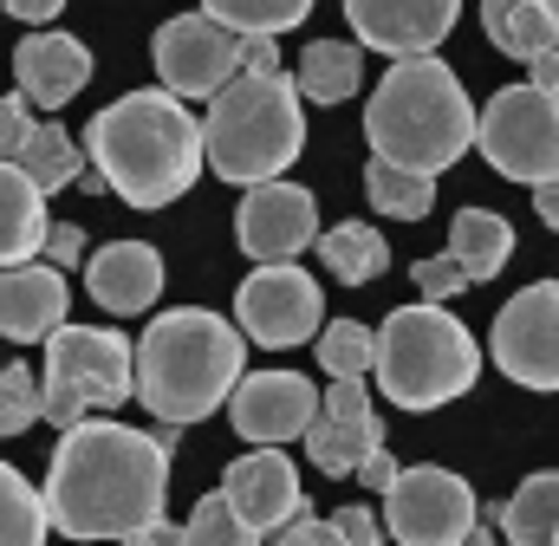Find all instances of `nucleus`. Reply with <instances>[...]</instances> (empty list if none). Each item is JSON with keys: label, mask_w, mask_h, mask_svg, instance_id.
Listing matches in <instances>:
<instances>
[{"label": "nucleus", "mask_w": 559, "mask_h": 546, "mask_svg": "<svg viewBox=\"0 0 559 546\" xmlns=\"http://www.w3.org/2000/svg\"><path fill=\"white\" fill-rule=\"evenodd\" d=\"M0 7H7V13H13V20H33V26H52V20H59V7H66V0H0Z\"/></svg>", "instance_id": "nucleus-41"}, {"label": "nucleus", "mask_w": 559, "mask_h": 546, "mask_svg": "<svg viewBox=\"0 0 559 546\" xmlns=\"http://www.w3.org/2000/svg\"><path fill=\"white\" fill-rule=\"evenodd\" d=\"M475 378H481V345H475V332L449 306L417 299V306L384 312L378 358H371V384L384 391V404L423 416V410H442L455 397H468Z\"/></svg>", "instance_id": "nucleus-6"}, {"label": "nucleus", "mask_w": 559, "mask_h": 546, "mask_svg": "<svg viewBox=\"0 0 559 546\" xmlns=\"http://www.w3.org/2000/svg\"><path fill=\"white\" fill-rule=\"evenodd\" d=\"M85 85H92V46L85 39L52 33V26H39L33 39H20V52H13V92L33 111H59Z\"/></svg>", "instance_id": "nucleus-18"}, {"label": "nucleus", "mask_w": 559, "mask_h": 546, "mask_svg": "<svg viewBox=\"0 0 559 546\" xmlns=\"http://www.w3.org/2000/svg\"><path fill=\"white\" fill-rule=\"evenodd\" d=\"M222 495H228V508H235L254 534H280V527L306 508V488H299V468L286 462V449L235 455L228 475H222Z\"/></svg>", "instance_id": "nucleus-17"}, {"label": "nucleus", "mask_w": 559, "mask_h": 546, "mask_svg": "<svg viewBox=\"0 0 559 546\" xmlns=\"http://www.w3.org/2000/svg\"><path fill=\"white\" fill-rule=\"evenodd\" d=\"M59 325H66V273L46 261L0 268V339L33 345V339H52Z\"/></svg>", "instance_id": "nucleus-19"}, {"label": "nucleus", "mask_w": 559, "mask_h": 546, "mask_svg": "<svg viewBox=\"0 0 559 546\" xmlns=\"http://www.w3.org/2000/svg\"><path fill=\"white\" fill-rule=\"evenodd\" d=\"M33 124H39V118H33V105H26L20 92H13V98H0V163H13V156H20V143L33 136Z\"/></svg>", "instance_id": "nucleus-36"}, {"label": "nucleus", "mask_w": 559, "mask_h": 546, "mask_svg": "<svg viewBox=\"0 0 559 546\" xmlns=\"http://www.w3.org/2000/svg\"><path fill=\"white\" fill-rule=\"evenodd\" d=\"M417 293L436 299V306H449L455 293H468V273L455 268L449 254H429V261H417Z\"/></svg>", "instance_id": "nucleus-34"}, {"label": "nucleus", "mask_w": 559, "mask_h": 546, "mask_svg": "<svg viewBox=\"0 0 559 546\" xmlns=\"http://www.w3.org/2000/svg\"><path fill=\"white\" fill-rule=\"evenodd\" d=\"M527 85L559 92V46H547V52H534V59H527Z\"/></svg>", "instance_id": "nucleus-42"}, {"label": "nucleus", "mask_w": 559, "mask_h": 546, "mask_svg": "<svg viewBox=\"0 0 559 546\" xmlns=\"http://www.w3.org/2000/svg\"><path fill=\"white\" fill-rule=\"evenodd\" d=\"M267 534H254L235 508H228V495L215 488V495H202L195 508H189V521H182V546H261Z\"/></svg>", "instance_id": "nucleus-32"}, {"label": "nucleus", "mask_w": 559, "mask_h": 546, "mask_svg": "<svg viewBox=\"0 0 559 546\" xmlns=\"http://www.w3.org/2000/svg\"><path fill=\"white\" fill-rule=\"evenodd\" d=\"M365 136H371V156L417 169V176H442L475 143V105L436 52L391 59V72L378 79L365 105Z\"/></svg>", "instance_id": "nucleus-4"}, {"label": "nucleus", "mask_w": 559, "mask_h": 546, "mask_svg": "<svg viewBox=\"0 0 559 546\" xmlns=\"http://www.w3.org/2000/svg\"><path fill=\"white\" fill-rule=\"evenodd\" d=\"M241 46H248V39L228 33L222 20H209V13H176V20L156 26L150 59H156L163 92H176V98H215V92H228V85L241 79Z\"/></svg>", "instance_id": "nucleus-11"}, {"label": "nucleus", "mask_w": 559, "mask_h": 546, "mask_svg": "<svg viewBox=\"0 0 559 546\" xmlns=\"http://www.w3.org/2000/svg\"><path fill=\"white\" fill-rule=\"evenodd\" d=\"M124 546H182V527H176V521H150V527H138Z\"/></svg>", "instance_id": "nucleus-43"}, {"label": "nucleus", "mask_w": 559, "mask_h": 546, "mask_svg": "<svg viewBox=\"0 0 559 546\" xmlns=\"http://www.w3.org/2000/svg\"><path fill=\"white\" fill-rule=\"evenodd\" d=\"M235 241H241V254L248 261H299L312 241H319V195L312 189H299V182H254L248 195H241V209H235Z\"/></svg>", "instance_id": "nucleus-14"}, {"label": "nucleus", "mask_w": 559, "mask_h": 546, "mask_svg": "<svg viewBox=\"0 0 559 546\" xmlns=\"http://www.w3.org/2000/svg\"><path fill=\"white\" fill-rule=\"evenodd\" d=\"M46 416L52 429L85 423L92 410H124L138 397V345L111 325H59L46 339Z\"/></svg>", "instance_id": "nucleus-7"}, {"label": "nucleus", "mask_w": 559, "mask_h": 546, "mask_svg": "<svg viewBox=\"0 0 559 546\" xmlns=\"http://www.w3.org/2000/svg\"><path fill=\"white\" fill-rule=\"evenodd\" d=\"M202 13L209 20H222L228 33H241V39H254V33H293L306 13H312V0H202Z\"/></svg>", "instance_id": "nucleus-31"}, {"label": "nucleus", "mask_w": 559, "mask_h": 546, "mask_svg": "<svg viewBox=\"0 0 559 546\" xmlns=\"http://www.w3.org/2000/svg\"><path fill=\"white\" fill-rule=\"evenodd\" d=\"M332 521H338V534H345V546H384V521H378L371 508H338Z\"/></svg>", "instance_id": "nucleus-38"}, {"label": "nucleus", "mask_w": 559, "mask_h": 546, "mask_svg": "<svg viewBox=\"0 0 559 546\" xmlns=\"http://www.w3.org/2000/svg\"><path fill=\"white\" fill-rule=\"evenodd\" d=\"M488 521H501L508 546H559V468L527 475L501 508H488Z\"/></svg>", "instance_id": "nucleus-25"}, {"label": "nucleus", "mask_w": 559, "mask_h": 546, "mask_svg": "<svg viewBox=\"0 0 559 546\" xmlns=\"http://www.w3.org/2000/svg\"><path fill=\"white\" fill-rule=\"evenodd\" d=\"M365 195H371V209H384L391 222H423V215L436 209V176H417V169H397V163L371 156V163H365Z\"/></svg>", "instance_id": "nucleus-28"}, {"label": "nucleus", "mask_w": 559, "mask_h": 546, "mask_svg": "<svg viewBox=\"0 0 559 546\" xmlns=\"http://www.w3.org/2000/svg\"><path fill=\"white\" fill-rule=\"evenodd\" d=\"M534 215H540V222H547V228L559 235V176H554V182H540V189H534Z\"/></svg>", "instance_id": "nucleus-44"}, {"label": "nucleus", "mask_w": 559, "mask_h": 546, "mask_svg": "<svg viewBox=\"0 0 559 546\" xmlns=\"http://www.w3.org/2000/svg\"><path fill=\"white\" fill-rule=\"evenodd\" d=\"M488 358L521 391H559V280L521 286L488 332Z\"/></svg>", "instance_id": "nucleus-12"}, {"label": "nucleus", "mask_w": 559, "mask_h": 546, "mask_svg": "<svg viewBox=\"0 0 559 546\" xmlns=\"http://www.w3.org/2000/svg\"><path fill=\"white\" fill-rule=\"evenodd\" d=\"M312 352H319V371H325V378H371V358H378V325L332 319V325H319Z\"/></svg>", "instance_id": "nucleus-30"}, {"label": "nucleus", "mask_w": 559, "mask_h": 546, "mask_svg": "<svg viewBox=\"0 0 559 546\" xmlns=\"http://www.w3.org/2000/svg\"><path fill=\"white\" fill-rule=\"evenodd\" d=\"M235 325H241V339H254L267 352H293V345L319 339L325 293L299 261H267L235 286Z\"/></svg>", "instance_id": "nucleus-9"}, {"label": "nucleus", "mask_w": 559, "mask_h": 546, "mask_svg": "<svg viewBox=\"0 0 559 546\" xmlns=\"http://www.w3.org/2000/svg\"><path fill=\"white\" fill-rule=\"evenodd\" d=\"M46 416V391L33 365H0V436H26Z\"/></svg>", "instance_id": "nucleus-33"}, {"label": "nucleus", "mask_w": 559, "mask_h": 546, "mask_svg": "<svg viewBox=\"0 0 559 546\" xmlns=\"http://www.w3.org/2000/svg\"><path fill=\"white\" fill-rule=\"evenodd\" d=\"M475 521H481V501L455 468L423 462L384 488V534L397 546H462Z\"/></svg>", "instance_id": "nucleus-10"}, {"label": "nucleus", "mask_w": 559, "mask_h": 546, "mask_svg": "<svg viewBox=\"0 0 559 546\" xmlns=\"http://www.w3.org/2000/svg\"><path fill=\"white\" fill-rule=\"evenodd\" d=\"M397 475H404V468H397L391 442H384V449H371V455H365V468H358V482H365V488H378V495H384V488H391Z\"/></svg>", "instance_id": "nucleus-39"}, {"label": "nucleus", "mask_w": 559, "mask_h": 546, "mask_svg": "<svg viewBox=\"0 0 559 546\" xmlns=\"http://www.w3.org/2000/svg\"><path fill=\"white\" fill-rule=\"evenodd\" d=\"M319 268L332 273L338 286H371V280H384L391 268V248H384V235L371 228V222H338V228H319Z\"/></svg>", "instance_id": "nucleus-26"}, {"label": "nucleus", "mask_w": 559, "mask_h": 546, "mask_svg": "<svg viewBox=\"0 0 559 546\" xmlns=\"http://www.w3.org/2000/svg\"><path fill=\"white\" fill-rule=\"evenodd\" d=\"M13 163H20V169H26L46 195H52V189H72V182L85 176V143H72V131H66V124L39 118V124H33V136L20 143V156H13Z\"/></svg>", "instance_id": "nucleus-27"}, {"label": "nucleus", "mask_w": 559, "mask_h": 546, "mask_svg": "<svg viewBox=\"0 0 559 546\" xmlns=\"http://www.w3.org/2000/svg\"><path fill=\"white\" fill-rule=\"evenodd\" d=\"M46 189L20 169V163H0V268H20V261H39L46 248Z\"/></svg>", "instance_id": "nucleus-21"}, {"label": "nucleus", "mask_w": 559, "mask_h": 546, "mask_svg": "<svg viewBox=\"0 0 559 546\" xmlns=\"http://www.w3.org/2000/svg\"><path fill=\"white\" fill-rule=\"evenodd\" d=\"M46 521L66 541H131L138 527L163 521L169 495V449L111 416H85L59 429L46 462Z\"/></svg>", "instance_id": "nucleus-1"}, {"label": "nucleus", "mask_w": 559, "mask_h": 546, "mask_svg": "<svg viewBox=\"0 0 559 546\" xmlns=\"http://www.w3.org/2000/svg\"><path fill=\"white\" fill-rule=\"evenodd\" d=\"M248 378V339L209 306L156 312L138 339V404L156 423H202Z\"/></svg>", "instance_id": "nucleus-3"}, {"label": "nucleus", "mask_w": 559, "mask_h": 546, "mask_svg": "<svg viewBox=\"0 0 559 546\" xmlns=\"http://www.w3.org/2000/svg\"><path fill=\"white\" fill-rule=\"evenodd\" d=\"M241 72H261V79H274L280 72V46L267 39V33H254V39L241 46Z\"/></svg>", "instance_id": "nucleus-40"}, {"label": "nucleus", "mask_w": 559, "mask_h": 546, "mask_svg": "<svg viewBox=\"0 0 559 546\" xmlns=\"http://www.w3.org/2000/svg\"><path fill=\"white\" fill-rule=\"evenodd\" d=\"M85 293H92L105 312L138 319V312L156 306V293H163V254H156L150 241H111V248H98V254L85 261Z\"/></svg>", "instance_id": "nucleus-20"}, {"label": "nucleus", "mask_w": 559, "mask_h": 546, "mask_svg": "<svg viewBox=\"0 0 559 546\" xmlns=\"http://www.w3.org/2000/svg\"><path fill=\"white\" fill-rule=\"evenodd\" d=\"M39 261H46V268H72V261H85V228H79V222H52V228H46V248H39Z\"/></svg>", "instance_id": "nucleus-37"}, {"label": "nucleus", "mask_w": 559, "mask_h": 546, "mask_svg": "<svg viewBox=\"0 0 559 546\" xmlns=\"http://www.w3.org/2000/svg\"><path fill=\"white\" fill-rule=\"evenodd\" d=\"M345 20H352V39L365 52L423 59L455 33L462 0H345Z\"/></svg>", "instance_id": "nucleus-15"}, {"label": "nucleus", "mask_w": 559, "mask_h": 546, "mask_svg": "<svg viewBox=\"0 0 559 546\" xmlns=\"http://www.w3.org/2000/svg\"><path fill=\"white\" fill-rule=\"evenodd\" d=\"M306 150V98L293 85V72H241L228 92L209 98V118H202V156L222 182L235 189H254V182H274L299 163Z\"/></svg>", "instance_id": "nucleus-5"}, {"label": "nucleus", "mask_w": 559, "mask_h": 546, "mask_svg": "<svg viewBox=\"0 0 559 546\" xmlns=\"http://www.w3.org/2000/svg\"><path fill=\"white\" fill-rule=\"evenodd\" d=\"M481 33L527 66L534 52L559 46V0H481Z\"/></svg>", "instance_id": "nucleus-24"}, {"label": "nucleus", "mask_w": 559, "mask_h": 546, "mask_svg": "<svg viewBox=\"0 0 559 546\" xmlns=\"http://www.w3.org/2000/svg\"><path fill=\"white\" fill-rule=\"evenodd\" d=\"M462 546H501V541H495V527H488V521H475V527H468V541H462Z\"/></svg>", "instance_id": "nucleus-45"}, {"label": "nucleus", "mask_w": 559, "mask_h": 546, "mask_svg": "<svg viewBox=\"0 0 559 546\" xmlns=\"http://www.w3.org/2000/svg\"><path fill=\"white\" fill-rule=\"evenodd\" d=\"M306 462L319 475H358L371 449H384V416L371 410V378H332L325 397H319V416L306 423Z\"/></svg>", "instance_id": "nucleus-13"}, {"label": "nucleus", "mask_w": 559, "mask_h": 546, "mask_svg": "<svg viewBox=\"0 0 559 546\" xmlns=\"http://www.w3.org/2000/svg\"><path fill=\"white\" fill-rule=\"evenodd\" d=\"M274 546H345V534H338V521H332V514L299 508V514H293V521L274 534Z\"/></svg>", "instance_id": "nucleus-35"}, {"label": "nucleus", "mask_w": 559, "mask_h": 546, "mask_svg": "<svg viewBox=\"0 0 559 546\" xmlns=\"http://www.w3.org/2000/svg\"><path fill=\"white\" fill-rule=\"evenodd\" d=\"M475 150L508 176V182H554L559 176V92L547 85H501L488 111H475Z\"/></svg>", "instance_id": "nucleus-8"}, {"label": "nucleus", "mask_w": 559, "mask_h": 546, "mask_svg": "<svg viewBox=\"0 0 559 546\" xmlns=\"http://www.w3.org/2000/svg\"><path fill=\"white\" fill-rule=\"evenodd\" d=\"M46 534H52L46 495L13 462H0V546H46Z\"/></svg>", "instance_id": "nucleus-29"}, {"label": "nucleus", "mask_w": 559, "mask_h": 546, "mask_svg": "<svg viewBox=\"0 0 559 546\" xmlns=\"http://www.w3.org/2000/svg\"><path fill=\"white\" fill-rule=\"evenodd\" d=\"M79 143H85V163L105 176V189L124 195V209H143V215L189 195L195 176L209 169L202 118H189V105L163 85L124 92L118 105H105Z\"/></svg>", "instance_id": "nucleus-2"}, {"label": "nucleus", "mask_w": 559, "mask_h": 546, "mask_svg": "<svg viewBox=\"0 0 559 546\" xmlns=\"http://www.w3.org/2000/svg\"><path fill=\"white\" fill-rule=\"evenodd\" d=\"M293 85H299L306 105H345V98H358V85H365V46L358 39H312L299 52Z\"/></svg>", "instance_id": "nucleus-23"}, {"label": "nucleus", "mask_w": 559, "mask_h": 546, "mask_svg": "<svg viewBox=\"0 0 559 546\" xmlns=\"http://www.w3.org/2000/svg\"><path fill=\"white\" fill-rule=\"evenodd\" d=\"M312 416H319V391L299 371H248L228 397V423L254 449H286L293 436H306Z\"/></svg>", "instance_id": "nucleus-16"}, {"label": "nucleus", "mask_w": 559, "mask_h": 546, "mask_svg": "<svg viewBox=\"0 0 559 546\" xmlns=\"http://www.w3.org/2000/svg\"><path fill=\"white\" fill-rule=\"evenodd\" d=\"M442 254L468 273V286H488L495 273L514 261V228H508L495 209H455V222H449V248H442Z\"/></svg>", "instance_id": "nucleus-22"}]
</instances>
